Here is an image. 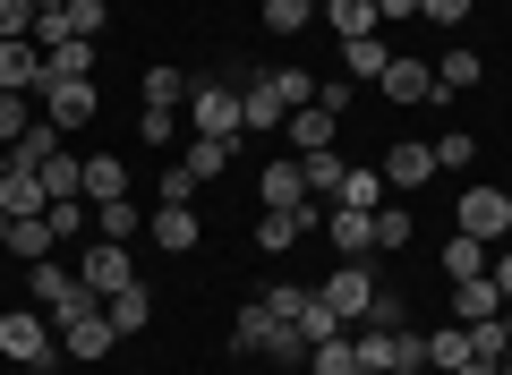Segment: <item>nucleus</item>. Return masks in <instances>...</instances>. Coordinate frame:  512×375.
Listing matches in <instances>:
<instances>
[{"mask_svg":"<svg viewBox=\"0 0 512 375\" xmlns=\"http://www.w3.org/2000/svg\"><path fill=\"white\" fill-rule=\"evenodd\" d=\"M231 350H239V358H274V367H308V333L282 324V316H265V299L231 324Z\"/></svg>","mask_w":512,"mask_h":375,"instance_id":"obj_1","label":"nucleus"},{"mask_svg":"<svg viewBox=\"0 0 512 375\" xmlns=\"http://www.w3.org/2000/svg\"><path fill=\"white\" fill-rule=\"evenodd\" d=\"M188 137H222V145H239L248 137V120H239V86H197L188 94Z\"/></svg>","mask_w":512,"mask_h":375,"instance_id":"obj_2","label":"nucleus"},{"mask_svg":"<svg viewBox=\"0 0 512 375\" xmlns=\"http://www.w3.org/2000/svg\"><path fill=\"white\" fill-rule=\"evenodd\" d=\"M0 358L9 367H52V316L43 307H9L0 316Z\"/></svg>","mask_w":512,"mask_h":375,"instance_id":"obj_3","label":"nucleus"},{"mask_svg":"<svg viewBox=\"0 0 512 375\" xmlns=\"http://www.w3.org/2000/svg\"><path fill=\"white\" fill-rule=\"evenodd\" d=\"M316 299L333 307V324H359V316H367V299H376V273H367V256H350V265H333Z\"/></svg>","mask_w":512,"mask_h":375,"instance_id":"obj_4","label":"nucleus"},{"mask_svg":"<svg viewBox=\"0 0 512 375\" xmlns=\"http://www.w3.org/2000/svg\"><path fill=\"white\" fill-rule=\"evenodd\" d=\"M453 231H470V239H487V248H504L512 197H504V188H461V222H453Z\"/></svg>","mask_w":512,"mask_h":375,"instance_id":"obj_5","label":"nucleus"},{"mask_svg":"<svg viewBox=\"0 0 512 375\" xmlns=\"http://www.w3.org/2000/svg\"><path fill=\"white\" fill-rule=\"evenodd\" d=\"M77 282H86L94 299H111V290H128V282H137V256H128L120 239H94V248H86V273H77Z\"/></svg>","mask_w":512,"mask_h":375,"instance_id":"obj_6","label":"nucleus"},{"mask_svg":"<svg viewBox=\"0 0 512 375\" xmlns=\"http://www.w3.org/2000/svg\"><path fill=\"white\" fill-rule=\"evenodd\" d=\"M256 205H265V214H299V205H308L299 154H291V162H265V171H256Z\"/></svg>","mask_w":512,"mask_h":375,"instance_id":"obj_7","label":"nucleus"},{"mask_svg":"<svg viewBox=\"0 0 512 375\" xmlns=\"http://www.w3.org/2000/svg\"><path fill=\"white\" fill-rule=\"evenodd\" d=\"M0 214H9V222H26V214H52V188H43V171L9 162V171H0Z\"/></svg>","mask_w":512,"mask_h":375,"instance_id":"obj_8","label":"nucleus"},{"mask_svg":"<svg viewBox=\"0 0 512 375\" xmlns=\"http://www.w3.org/2000/svg\"><path fill=\"white\" fill-rule=\"evenodd\" d=\"M239 120H248V137H265V128H282V120H291V103H282V86H274L265 69H256L248 86H239Z\"/></svg>","mask_w":512,"mask_h":375,"instance_id":"obj_9","label":"nucleus"},{"mask_svg":"<svg viewBox=\"0 0 512 375\" xmlns=\"http://www.w3.org/2000/svg\"><path fill=\"white\" fill-rule=\"evenodd\" d=\"M43 94V120L52 128H86L94 120V77H69V86H35Z\"/></svg>","mask_w":512,"mask_h":375,"instance_id":"obj_10","label":"nucleus"},{"mask_svg":"<svg viewBox=\"0 0 512 375\" xmlns=\"http://www.w3.org/2000/svg\"><path fill=\"white\" fill-rule=\"evenodd\" d=\"M376 86H384V103H436V69L410 60V52H393V69H384Z\"/></svg>","mask_w":512,"mask_h":375,"instance_id":"obj_11","label":"nucleus"},{"mask_svg":"<svg viewBox=\"0 0 512 375\" xmlns=\"http://www.w3.org/2000/svg\"><path fill=\"white\" fill-rule=\"evenodd\" d=\"M504 290H495V273H478V282H453V324H495L504 316Z\"/></svg>","mask_w":512,"mask_h":375,"instance_id":"obj_12","label":"nucleus"},{"mask_svg":"<svg viewBox=\"0 0 512 375\" xmlns=\"http://www.w3.org/2000/svg\"><path fill=\"white\" fill-rule=\"evenodd\" d=\"M342 171H350V162L333 154V145H316V154H299V179H308V205H333V197H342Z\"/></svg>","mask_w":512,"mask_h":375,"instance_id":"obj_13","label":"nucleus"},{"mask_svg":"<svg viewBox=\"0 0 512 375\" xmlns=\"http://www.w3.org/2000/svg\"><path fill=\"white\" fill-rule=\"evenodd\" d=\"M111 341H120V324H111L103 307H94L86 324H60V350L69 358H111Z\"/></svg>","mask_w":512,"mask_h":375,"instance_id":"obj_14","label":"nucleus"},{"mask_svg":"<svg viewBox=\"0 0 512 375\" xmlns=\"http://www.w3.org/2000/svg\"><path fill=\"white\" fill-rule=\"evenodd\" d=\"M35 77H43V52L35 43H0V94H35Z\"/></svg>","mask_w":512,"mask_h":375,"instance_id":"obj_15","label":"nucleus"},{"mask_svg":"<svg viewBox=\"0 0 512 375\" xmlns=\"http://www.w3.org/2000/svg\"><path fill=\"white\" fill-rule=\"evenodd\" d=\"M427 179H436V145H393L384 188H427Z\"/></svg>","mask_w":512,"mask_h":375,"instance_id":"obj_16","label":"nucleus"},{"mask_svg":"<svg viewBox=\"0 0 512 375\" xmlns=\"http://www.w3.org/2000/svg\"><path fill=\"white\" fill-rule=\"evenodd\" d=\"M103 316L120 324V333H146V324H154V290H146V282H128V290H111V299H103Z\"/></svg>","mask_w":512,"mask_h":375,"instance_id":"obj_17","label":"nucleus"},{"mask_svg":"<svg viewBox=\"0 0 512 375\" xmlns=\"http://www.w3.org/2000/svg\"><path fill=\"white\" fill-rule=\"evenodd\" d=\"M69 77H94V43H52V52H43L35 86H69Z\"/></svg>","mask_w":512,"mask_h":375,"instance_id":"obj_18","label":"nucleus"},{"mask_svg":"<svg viewBox=\"0 0 512 375\" xmlns=\"http://www.w3.org/2000/svg\"><path fill=\"white\" fill-rule=\"evenodd\" d=\"M146 231H154V248H163V256H188V248H197V214H188V205H163Z\"/></svg>","mask_w":512,"mask_h":375,"instance_id":"obj_19","label":"nucleus"},{"mask_svg":"<svg viewBox=\"0 0 512 375\" xmlns=\"http://www.w3.org/2000/svg\"><path fill=\"white\" fill-rule=\"evenodd\" d=\"M487 265H495V248H487V239H470V231H453V239H444V273H453V282H478Z\"/></svg>","mask_w":512,"mask_h":375,"instance_id":"obj_20","label":"nucleus"},{"mask_svg":"<svg viewBox=\"0 0 512 375\" xmlns=\"http://www.w3.org/2000/svg\"><path fill=\"white\" fill-rule=\"evenodd\" d=\"M325 231H333V248H342V256H367V248H376V214H350V205H333Z\"/></svg>","mask_w":512,"mask_h":375,"instance_id":"obj_21","label":"nucleus"},{"mask_svg":"<svg viewBox=\"0 0 512 375\" xmlns=\"http://www.w3.org/2000/svg\"><path fill=\"white\" fill-rule=\"evenodd\" d=\"M231 154H239V145H222V137H188L180 171H188V179H197V188H205V179H222V171H231Z\"/></svg>","mask_w":512,"mask_h":375,"instance_id":"obj_22","label":"nucleus"},{"mask_svg":"<svg viewBox=\"0 0 512 375\" xmlns=\"http://www.w3.org/2000/svg\"><path fill=\"white\" fill-rule=\"evenodd\" d=\"M342 69H350V77H367V86H376V77L393 69V43H384V35H359V43H342Z\"/></svg>","mask_w":512,"mask_h":375,"instance_id":"obj_23","label":"nucleus"},{"mask_svg":"<svg viewBox=\"0 0 512 375\" xmlns=\"http://www.w3.org/2000/svg\"><path fill=\"white\" fill-rule=\"evenodd\" d=\"M26 290H35V307H43V316H52L60 299H77V273H69V265H52V256H43V265L26 273Z\"/></svg>","mask_w":512,"mask_h":375,"instance_id":"obj_24","label":"nucleus"},{"mask_svg":"<svg viewBox=\"0 0 512 375\" xmlns=\"http://www.w3.org/2000/svg\"><path fill=\"white\" fill-rule=\"evenodd\" d=\"M359 367V350H350V324L342 333H325V341H308V375H350Z\"/></svg>","mask_w":512,"mask_h":375,"instance_id":"obj_25","label":"nucleus"},{"mask_svg":"<svg viewBox=\"0 0 512 375\" xmlns=\"http://www.w3.org/2000/svg\"><path fill=\"white\" fill-rule=\"evenodd\" d=\"M111 197H128V171L111 154H86V205H111Z\"/></svg>","mask_w":512,"mask_h":375,"instance_id":"obj_26","label":"nucleus"},{"mask_svg":"<svg viewBox=\"0 0 512 375\" xmlns=\"http://www.w3.org/2000/svg\"><path fill=\"white\" fill-rule=\"evenodd\" d=\"M325 18L342 43H359V35H376V0H325Z\"/></svg>","mask_w":512,"mask_h":375,"instance_id":"obj_27","label":"nucleus"},{"mask_svg":"<svg viewBox=\"0 0 512 375\" xmlns=\"http://www.w3.org/2000/svg\"><path fill=\"white\" fill-rule=\"evenodd\" d=\"M427 367L461 375V367H470V333H461V324H444V333H427Z\"/></svg>","mask_w":512,"mask_h":375,"instance_id":"obj_28","label":"nucleus"},{"mask_svg":"<svg viewBox=\"0 0 512 375\" xmlns=\"http://www.w3.org/2000/svg\"><path fill=\"white\" fill-rule=\"evenodd\" d=\"M9 256H52V214H26V222H9Z\"/></svg>","mask_w":512,"mask_h":375,"instance_id":"obj_29","label":"nucleus"},{"mask_svg":"<svg viewBox=\"0 0 512 375\" xmlns=\"http://www.w3.org/2000/svg\"><path fill=\"white\" fill-rule=\"evenodd\" d=\"M333 205H350V214H376L384 205V171H342V197Z\"/></svg>","mask_w":512,"mask_h":375,"instance_id":"obj_30","label":"nucleus"},{"mask_svg":"<svg viewBox=\"0 0 512 375\" xmlns=\"http://www.w3.org/2000/svg\"><path fill=\"white\" fill-rule=\"evenodd\" d=\"M478 77H487V69H478V52H444L436 60V94H470Z\"/></svg>","mask_w":512,"mask_h":375,"instance_id":"obj_31","label":"nucleus"},{"mask_svg":"<svg viewBox=\"0 0 512 375\" xmlns=\"http://www.w3.org/2000/svg\"><path fill=\"white\" fill-rule=\"evenodd\" d=\"M94 239H120V248H128V239H137V205H128V197L94 205Z\"/></svg>","mask_w":512,"mask_h":375,"instance_id":"obj_32","label":"nucleus"},{"mask_svg":"<svg viewBox=\"0 0 512 375\" xmlns=\"http://www.w3.org/2000/svg\"><path fill=\"white\" fill-rule=\"evenodd\" d=\"M308 307H316V290H299V282H274V290H265V316H282V324H308Z\"/></svg>","mask_w":512,"mask_h":375,"instance_id":"obj_33","label":"nucleus"},{"mask_svg":"<svg viewBox=\"0 0 512 375\" xmlns=\"http://www.w3.org/2000/svg\"><path fill=\"white\" fill-rule=\"evenodd\" d=\"M282 128H291V145H299V154H316V145L333 137V111H316V103H308V111H291Z\"/></svg>","mask_w":512,"mask_h":375,"instance_id":"obj_34","label":"nucleus"},{"mask_svg":"<svg viewBox=\"0 0 512 375\" xmlns=\"http://www.w3.org/2000/svg\"><path fill=\"white\" fill-rule=\"evenodd\" d=\"M146 103H154V111H180V103H188V77L171 69V60H163V69H146Z\"/></svg>","mask_w":512,"mask_h":375,"instance_id":"obj_35","label":"nucleus"},{"mask_svg":"<svg viewBox=\"0 0 512 375\" xmlns=\"http://www.w3.org/2000/svg\"><path fill=\"white\" fill-rule=\"evenodd\" d=\"M470 162H478V137L470 128H444L436 137V171H470Z\"/></svg>","mask_w":512,"mask_h":375,"instance_id":"obj_36","label":"nucleus"},{"mask_svg":"<svg viewBox=\"0 0 512 375\" xmlns=\"http://www.w3.org/2000/svg\"><path fill=\"white\" fill-rule=\"evenodd\" d=\"M316 18V0H265V35H299Z\"/></svg>","mask_w":512,"mask_h":375,"instance_id":"obj_37","label":"nucleus"},{"mask_svg":"<svg viewBox=\"0 0 512 375\" xmlns=\"http://www.w3.org/2000/svg\"><path fill=\"white\" fill-rule=\"evenodd\" d=\"M26 128H35V103L26 94H0V145H18Z\"/></svg>","mask_w":512,"mask_h":375,"instance_id":"obj_38","label":"nucleus"},{"mask_svg":"<svg viewBox=\"0 0 512 375\" xmlns=\"http://www.w3.org/2000/svg\"><path fill=\"white\" fill-rule=\"evenodd\" d=\"M376 248H384V256L410 248V214H402V205H376Z\"/></svg>","mask_w":512,"mask_h":375,"instance_id":"obj_39","label":"nucleus"},{"mask_svg":"<svg viewBox=\"0 0 512 375\" xmlns=\"http://www.w3.org/2000/svg\"><path fill=\"white\" fill-rule=\"evenodd\" d=\"M35 0H0V43H18V35H35Z\"/></svg>","mask_w":512,"mask_h":375,"instance_id":"obj_40","label":"nucleus"},{"mask_svg":"<svg viewBox=\"0 0 512 375\" xmlns=\"http://www.w3.org/2000/svg\"><path fill=\"white\" fill-rule=\"evenodd\" d=\"M265 77L282 86V103H291V111H308V103H316V77H308V69H265Z\"/></svg>","mask_w":512,"mask_h":375,"instance_id":"obj_41","label":"nucleus"},{"mask_svg":"<svg viewBox=\"0 0 512 375\" xmlns=\"http://www.w3.org/2000/svg\"><path fill=\"white\" fill-rule=\"evenodd\" d=\"M86 231V197H52V239H77Z\"/></svg>","mask_w":512,"mask_h":375,"instance_id":"obj_42","label":"nucleus"},{"mask_svg":"<svg viewBox=\"0 0 512 375\" xmlns=\"http://www.w3.org/2000/svg\"><path fill=\"white\" fill-rule=\"evenodd\" d=\"M137 137H154V145H171V137H180V111H154V103H146V120H137Z\"/></svg>","mask_w":512,"mask_h":375,"instance_id":"obj_43","label":"nucleus"},{"mask_svg":"<svg viewBox=\"0 0 512 375\" xmlns=\"http://www.w3.org/2000/svg\"><path fill=\"white\" fill-rule=\"evenodd\" d=\"M359 324H402V290H384V282H376V299H367Z\"/></svg>","mask_w":512,"mask_h":375,"instance_id":"obj_44","label":"nucleus"},{"mask_svg":"<svg viewBox=\"0 0 512 375\" xmlns=\"http://www.w3.org/2000/svg\"><path fill=\"white\" fill-rule=\"evenodd\" d=\"M419 18L427 26H461V18H470V0H419Z\"/></svg>","mask_w":512,"mask_h":375,"instance_id":"obj_45","label":"nucleus"},{"mask_svg":"<svg viewBox=\"0 0 512 375\" xmlns=\"http://www.w3.org/2000/svg\"><path fill=\"white\" fill-rule=\"evenodd\" d=\"M402 18H419V0H376V26H402Z\"/></svg>","mask_w":512,"mask_h":375,"instance_id":"obj_46","label":"nucleus"},{"mask_svg":"<svg viewBox=\"0 0 512 375\" xmlns=\"http://www.w3.org/2000/svg\"><path fill=\"white\" fill-rule=\"evenodd\" d=\"M487 273H495V290L512 299V248H495V265H487Z\"/></svg>","mask_w":512,"mask_h":375,"instance_id":"obj_47","label":"nucleus"},{"mask_svg":"<svg viewBox=\"0 0 512 375\" xmlns=\"http://www.w3.org/2000/svg\"><path fill=\"white\" fill-rule=\"evenodd\" d=\"M461 375H495V367H487V358H470V367H461Z\"/></svg>","mask_w":512,"mask_h":375,"instance_id":"obj_48","label":"nucleus"},{"mask_svg":"<svg viewBox=\"0 0 512 375\" xmlns=\"http://www.w3.org/2000/svg\"><path fill=\"white\" fill-rule=\"evenodd\" d=\"M0 248H9V214H0Z\"/></svg>","mask_w":512,"mask_h":375,"instance_id":"obj_49","label":"nucleus"},{"mask_svg":"<svg viewBox=\"0 0 512 375\" xmlns=\"http://www.w3.org/2000/svg\"><path fill=\"white\" fill-rule=\"evenodd\" d=\"M35 9H69V0H35Z\"/></svg>","mask_w":512,"mask_h":375,"instance_id":"obj_50","label":"nucleus"},{"mask_svg":"<svg viewBox=\"0 0 512 375\" xmlns=\"http://www.w3.org/2000/svg\"><path fill=\"white\" fill-rule=\"evenodd\" d=\"M504 341H512V307H504Z\"/></svg>","mask_w":512,"mask_h":375,"instance_id":"obj_51","label":"nucleus"},{"mask_svg":"<svg viewBox=\"0 0 512 375\" xmlns=\"http://www.w3.org/2000/svg\"><path fill=\"white\" fill-rule=\"evenodd\" d=\"M350 375H384V367H350Z\"/></svg>","mask_w":512,"mask_h":375,"instance_id":"obj_52","label":"nucleus"},{"mask_svg":"<svg viewBox=\"0 0 512 375\" xmlns=\"http://www.w3.org/2000/svg\"><path fill=\"white\" fill-rule=\"evenodd\" d=\"M316 9H325V0H316Z\"/></svg>","mask_w":512,"mask_h":375,"instance_id":"obj_53","label":"nucleus"}]
</instances>
